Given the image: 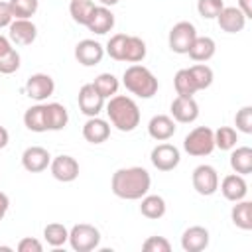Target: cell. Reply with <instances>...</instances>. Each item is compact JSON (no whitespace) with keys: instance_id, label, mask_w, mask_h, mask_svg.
Returning <instances> with one entry per match:
<instances>
[{"instance_id":"cell-1","label":"cell","mask_w":252,"mask_h":252,"mask_svg":"<svg viewBox=\"0 0 252 252\" xmlns=\"http://www.w3.org/2000/svg\"><path fill=\"white\" fill-rule=\"evenodd\" d=\"M152 185V177L148 169L144 167H120L112 173L110 179V189L116 197L126 199V201H138L142 199Z\"/></svg>"},{"instance_id":"cell-2","label":"cell","mask_w":252,"mask_h":252,"mask_svg":"<svg viewBox=\"0 0 252 252\" xmlns=\"http://www.w3.org/2000/svg\"><path fill=\"white\" fill-rule=\"evenodd\" d=\"M106 114L112 126L120 132H132L140 124V108L134 98L126 94H114L106 102Z\"/></svg>"},{"instance_id":"cell-3","label":"cell","mask_w":252,"mask_h":252,"mask_svg":"<svg viewBox=\"0 0 252 252\" xmlns=\"http://www.w3.org/2000/svg\"><path fill=\"white\" fill-rule=\"evenodd\" d=\"M122 83H124L126 91H130L132 94H136V96H140V98H152V96L158 93V87H159L156 75H154L148 67L138 65V63L130 65V67L124 71Z\"/></svg>"},{"instance_id":"cell-4","label":"cell","mask_w":252,"mask_h":252,"mask_svg":"<svg viewBox=\"0 0 252 252\" xmlns=\"http://www.w3.org/2000/svg\"><path fill=\"white\" fill-rule=\"evenodd\" d=\"M183 150L193 158L209 156L215 150V130H211L209 126L193 128L183 140Z\"/></svg>"},{"instance_id":"cell-5","label":"cell","mask_w":252,"mask_h":252,"mask_svg":"<svg viewBox=\"0 0 252 252\" xmlns=\"http://www.w3.org/2000/svg\"><path fill=\"white\" fill-rule=\"evenodd\" d=\"M67 242L71 244V248L75 252H91L98 246L100 232L93 224L79 222V224H73V228L69 230V240Z\"/></svg>"},{"instance_id":"cell-6","label":"cell","mask_w":252,"mask_h":252,"mask_svg":"<svg viewBox=\"0 0 252 252\" xmlns=\"http://www.w3.org/2000/svg\"><path fill=\"white\" fill-rule=\"evenodd\" d=\"M195 37H197L195 26H193L191 22H185V20H183V22H177V24L169 30L167 43H169V49H171L173 53L183 55V53L189 51V47H191V43H193Z\"/></svg>"},{"instance_id":"cell-7","label":"cell","mask_w":252,"mask_h":252,"mask_svg":"<svg viewBox=\"0 0 252 252\" xmlns=\"http://www.w3.org/2000/svg\"><path fill=\"white\" fill-rule=\"evenodd\" d=\"M191 181H193V189L203 195V197H211L217 193L219 189V173L213 165L209 163H201L193 169V175H191Z\"/></svg>"},{"instance_id":"cell-8","label":"cell","mask_w":252,"mask_h":252,"mask_svg":"<svg viewBox=\"0 0 252 252\" xmlns=\"http://www.w3.org/2000/svg\"><path fill=\"white\" fill-rule=\"evenodd\" d=\"M152 165L159 171H171L179 165L181 154L173 144H158L150 154Z\"/></svg>"},{"instance_id":"cell-9","label":"cell","mask_w":252,"mask_h":252,"mask_svg":"<svg viewBox=\"0 0 252 252\" xmlns=\"http://www.w3.org/2000/svg\"><path fill=\"white\" fill-rule=\"evenodd\" d=\"M53 91H55V81L47 73H33L26 81V94L37 102H43L45 98H49Z\"/></svg>"},{"instance_id":"cell-10","label":"cell","mask_w":252,"mask_h":252,"mask_svg":"<svg viewBox=\"0 0 252 252\" xmlns=\"http://www.w3.org/2000/svg\"><path fill=\"white\" fill-rule=\"evenodd\" d=\"M49 169H51V175L61 183H71L79 177V161L67 154L53 158L49 163Z\"/></svg>"},{"instance_id":"cell-11","label":"cell","mask_w":252,"mask_h":252,"mask_svg":"<svg viewBox=\"0 0 252 252\" xmlns=\"http://www.w3.org/2000/svg\"><path fill=\"white\" fill-rule=\"evenodd\" d=\"M37 37V28L32 20L24 18H14L12 24L8 26V39L16 45H30Z\"/></svg>"},{"instance_id":"cell-12","label":"cell","mask_w":252,"mask_h":252,"mask_svg":"<svg viewBox=\"0 0 252 252\" xmlns=\"http://www.w3.org/2000/svg\"><path fill=\"white\" fill-rule=\"evenodd\" d=\"M77 102H79V110L89 118L91 116H98V112L104 106V98L98 94V91L93 87V83H87V85H83L79 89Z\"/></svg>"},{"instance_id":"cell-13","label":"cell","mask_w":252,"mask_h":252,"mask_svg":"<svg viewBox=\"0 0 252 252\" xmlns=\"http://www.w3.org/2000/svg\"><path fill=\"white\" fill-rule=\"evenodd\" d=\"M171 118L175 122H181V124H189V122H195L199 118V104L193 96H175L171 100Z\"/></svg>"},{"instance_id":"cell-14","label":"cell","mask_w":252,"mask_h":252,"mask_svg":"<svg viewBox=\"0 0 252 252\" xmlns=\"http://www.w3.org/2000/svg\"><path fill=\"white\" fill-rule=\"evenodd\" d=\"M102 57H104V47L94 39H81L75 45V59L85 67L98 65Z\"/></svg>"},{"instance_id":"cell-15","label":"cell","mask_w":252,"mask_h":252,"mask_svg":"<svg viewBox=\"0 0 252 252\" xmlns=\"http://www.w3.org/2000/svg\"><path fill=\"white\" fill-rule=\"evenodd\" d=\"M51 163V156L45 148L41 146H30L24 150L22 154V165L26 171L30 173H39V171H45Z\"/></svg>"},{"instance_id":"cell-16","label":"cell","mask_w":252,"mask_h":252,"mask_svg":"<svg viewBox=\"0 0 252 252\" xmlns=\"http://www.w3.org/2000/svg\"><path fill=\"white\" fill-rule=\"evenodd\" d=\"M209 246V230L201 224L189 226L181 234V248L185 252H201Z\"/></svg>"},{"instance_id":"cell-17","label":"cell","mask_w":252,"mask_h":252,"mask_svg":"<svg viewBox=\"0 0 252 252\" xmlns=\"http://www.w3.org/2000/svg\"><path fill=\"white\" fill-rule=\"evenodd\" d=\"M219 28L226 33H238L246 26V16L238 10V6H224L217 16Z\"/></svg>"},{"instance_id":"cell-18","label":"cell","mask_w":252,"mask_h":252,"mask_svg":"<svg viewBox=\"0 0 252 252\" xmlns=\"http://www.w3.org/2000/svg\"><path fill=\"white\" fill-rule=\"evenodd\" d=\"M220 193H222V197L226 201H232V203L244 199L246 193H248V183H246L244 175L230 173V175L222 177V181H220Z\"/></svg>"},{"instance_id":"cell-19","label":"cell","mask_w":252,"mask_h":252,"mask_svg":"<svg viewBox=\"0 0 252 252\" xmlns=\"http://www.w3.org/2000/svg\"><path fill=\"white\" fill-rule=\"evenodd\" d=\"M177 126H175V120L167 114H156L152 116V120L148 122V134L158 140V142H165L169 140L173 134H175Z\"/></svg>"},{"instance_id":"cell-20","label":"cell","mask_w":252,"mask_h":252,"mask_svg":"<svg viewBox=\"0 0 252 252\" xmlns=\"http://www.w3.org/2000/svg\"><path fill=\"white\" fill-rule=\"evenodd\" d=\"M110 136V124L98 116H91L83 124V138L91 144H102Z\"/></svg>"},{"instance_id":"cell-21","label":"cell","mask_w":252,"mask_h":252,"mask_svg":"<svg viewBox=\"0 0 252 252\" xmlns=\"http://www.w3.org/2000/svg\"><path fill=\"white\" fill-rule=\"evenodd\" d=\"M87 28H89L93 33H98V35L108 33V32L114 28V14H112L110 8H106V6H94Z\"/></svg>"},{"instance_id":"cell-22","label":"cell","mask_w":252,"mask_h":252,"mask_svg":"<svg viewBox=\"0 0 252 252\" xmlns=\"http://www.w3.org/2000/svg\"><path fill=\"white\" fill-rule=\"evenodd\" d=\"M217 51V43L213 37L209 35H197L187 51V55L193 59V61H209Z\"/></svg>"},{"instance_id":"cell-23","label":"cell","mask_w":252,"mask_h":252,"mask_svg":"<svg viewBox=\"0 0 252 252\" xmlns=\"http://www.w3.org/2000/svg\"><path fill=\"white\" fill-rule=\"evenodd\" d=\"M69 122V112L61 102H47L45 104V124L47 130H63Z\"/></svg>"},{"instance_id":"cell-24","label":"cell","mask_w":252,"mask_h":252,"mask_svg":"<svg viewBox=\"0 0 252 252\" xmlns=\"http://www.w3.org/2000/svg\"><path fill=\"white\" fill-rule=\"evenodd\" d=\"M230 220L240 230H252V203L250 201H236L230 211Z\"/></svg>"},{"instance_id":"cell-25","label":"cell","mask_w":252,"mask_h":252,"mask_svg":"<svg viewBox=\"0 0 252 252\" xmlns=\"http://www.w3.org/2000/svg\"><path fill=\"white\" fill-rule=\"evenodd\" d=\"M230 167L234 173H240V175L252 173V148H248V146H240L236 150L232 148Z\"/></svg>"},{"instance_id":"cell-26","label":"cell","mask_w":252,"mask_h":252,"mask_svg":"<svg viewBox=\"0 0 252 252\" xmlns=\"http://www.w3.org/2000/svg\"><path fill=\"white\" fill-rule=\"evenodd\" d=\"M167 211V205H165V199L161 195H144L142 197V203H140V213L146 217V219H161Z\"/></svg>"},{"instance_id":"cell-27","label":"cell","mask_w":252,"mask_h":252,"mask_svg":"<svg viewBox=\"0 0 252 252\" xmlns=\"http://www.w3.org/2000/svg\"><path fill=\"white\" fill-rule=\"evenodd\" d=\"M24 124L32 132H47L45 124V104H33L24 112Z\"/></svg>"},{"instance_id":"cell-28","label":"cell","mask_w":252,"mask_h":252,"mask_svg":"<svg viewBox=\"0 0 252 252\" xmlns=\"http://www.w3.org/2000/svg\"><path fill=\"white\" fill-rule=\"evenodd\" d=\"M146 51H148V49H146V43H144L142 37H138V35H128L122 61H128V63H140V61H144Z\"/></svg>"},{"instance_id":"cell-29","label":"cell","mask_w":252,"mask_h":252,"mask_svg":"<svg viewBox=\"0 0 252 252\" xmlns=\"http://www.w3.org/2000/svg\"><path fill=\"white\" fill-rule=\"evenodd\" d=\"M43 238H45V242L49 246L59 248L69 240V228L65 224H61V222H49L43 228Z\"/></svg>"},{"instance_id":"cell-30","label":"cell","mask_w":252,"mask_h":252,"mask_svg":"<svg viewBox=\"0 0 252 252\" xmlns=\"http://www.w3.org/2000/svg\"><path fill=\"white\" fill-rule=\"evenodd\" d=\"M93 10H94V2L93 0H71V4H69V14H71L73 22H77L79 26H87L89 24Z\"/></svg>"},{"instance_id":"cell-31","label":"cell","mask_w":252,"mask_h":252,"mask_svg":"<svg viewBox=\"0 0 252 252\" xmlns=\"http://www.w3.org/2000/svg\"><path fill=\"white\" fill-rule=\"evenodd\" d=\"M173 85H175V91L179 96H193L199 91L189 69H179L173 77Z\"/></svg>"},{"instance_id":"cell-32","label":"cell","mask_w":252,"mask_h":252,"mask_svg":"<svg viewBox=\"0 0 252 252\" xmlns=\"http://www.w3.org/2000/svg\"><path fill=\"white\" fill-rule=\"evenodd\" d=\"M93 87L98 91V94H100L102 98H110V96H114V94L118 93L120 83H118V79H116L112 73H100V75L93 81Z\"/></svg>"},{"instance_id":"cell-33","label":"cell","mask_w":252,"mask_h":252,"mask_svg":"<svg viewBox=\"0 0 252 252\" xmlns=\"http://www.w3.org/2000/svg\"><path fill=\"white\" fill-rule=\"evenodd\" d=\"M8 4L12 10V16L24 18V20H32V16L39 8V0H8Z\"/></svg>"},{"instance_id":"cell-34","label":"cell","mask_w":252,"mask_h":252,"mask_svg":"<svg viewBox=\"0 0 252 252\" xmlns=\"http://www.w3.org/2000/svg\"><path fill=\"white\" fill-rule=\"evenodd\" d=\"M189 71H191V75H193L195 85H197L199 91H205V89H209V87L213 85L215 75H213V69H211L209 65H205V63H197V65L189 67Z\"/></svg>"},{"instance_id":"cell-35","label":"cell","mask_w":252,"mask_h":252,"mask_svg":"<svg viewBox=\"0 0 252 252\" xmlns=\"http://www.w3.org/2000/svg\"><path fill=\"white\" fill-rule=\"evenodd\" d=\"M238 142V134L234 128L230 126H220L219 130H215V148L219 150H232Z\"/></svg>"},{"instance_id":"cell-36","label":"cell","mask_w":252,"mask_h":252,"mask_svg":"<svg viewBox=\"0 0 252 252\" xmlns=\"http://www.w3.org/2000/svg\"><path fill=\"white\" fill-rule=\"evenodd\" d=\"M126 39H128L126 33H114V35L106 41L104 53H108V55H110L112 59H116V61H122V57H124V47H126Z\"/></svg>"},{"instance_id":"cell-37","label":"cell","mask_w":252,"mask_h":252,"mask_svg":"<svg viewBox=\"0 0 252 252\" xmlns=\"http://www.w3.org/2000/svg\"><path fill=\"white\" fill-rule=\"evenodd\" d=\"M222 8H224V2L222 0H197V12L205 20L217 18Z\"/></svg>"},{"instance_id":"cell-38","label":"cell","mask_w":252,"mask_h":252,"mask_svg":"<svg viewBox=\"0 0 252 252\" xmlns=\"http://www.w3.org/2000/svg\"><path fill=\"white\" fill-rule=\"evenodd\" d=\"M20 69V53L12 47L8 53L0 55V73L2 75H12Z\"/></svg>"},{"instance_id":"cell-39","label":"cell","mask_w":252,"mask_h":252,"mask_svg":"<svg viewBox=\"0 0 252 252\" xmlns=\"http://www.w3.org/2000/svg\"><path fill=\"white\" fill-rule=\"evenodd\" d=\"M236 130L244 134H252V106H242L234 116Z\"/></svg>"},{"instance_id":"cell-40","label":"cell","mask_w":252,"mask_h":252,"mask_svg":"<svg viewBox=\"0 0 252 252\" xmlns=\"http://www.w3.org/2000/svg\"><path fill=\"white\" fill-rule=\"evenodd\" d=\"M142 250L144 252H169L171 244H169V240L165 236H150V238L144 240Z\"/></svg>"},{"instance_id":"cell-41","label":"cell","mask_w":252,"mask_h":252,"mask_svg":"<svg viewBox=\"0 0 252 252\" xmlns=\"http://www.w3.org/2000/svg\"><path fill=\"white\" fill-rule=\"evenodd\" d=\"M41 250H43V244L37 238L26 236L18 242V252H41Z\"/></svg>"},{"instance_id":"cell-42","label":"cell","mask_w":252,"mask_h":252,"mask_svg":"<svg viewBox=\"0 0 252 252\" xmlns=\"http://www.w3.org/2000/svg\"><path fill=\"white\" fill-rule=\"evenodd\" d=\"M14 16H12V10H10V4L0 0V28H8L12 24Z\"/></svg>"},{"instance_id":"cell-43","label":"cell","mask_w":252,"mask_h":252,"mask_svg":"<svg viewBox=\"0 0 252 252\" xmlns=\"http://www.w3.org/2000/svg\"><path fill=\"white\" fill-rule=\"evenodd\" d=\"M238 10L248 18H252V0H238Z\"/></svg>"},{"instance_id":"cell-44","label":"cell","mask_w":252,"mask_h":252,"mask_svg":"<svg viewBox=\"0 0 252 252\" xmlns=\"http://www.w3.org/2000/svg\"><path fill=\"white\" fill-rule=\"evenodd\" d=\"M8 209H10V199H8V195H6V193H2V191H0V220L6 217Z\"/></svg>"},{"instance_id":"cell-45","label":"cell","mask_w":252,"mask_h":252,"mask_svg":"<svg viewBox=\"0 0 252 252\" xmlns=\"http://www.w3.org/2000/svg\"><path fill=\"white\" fill-rule=\"evenodd\" d=\"M10 49H12V41H10L6 35H0V55L8 53Z\"/></svg>"},{"instance_id":"cell-46","label":"cell","mask_w":252,"mask_h":252,"mask_svg":"<svg viewBox=\"0 0 252 252\" xmlns=\"http://www.w3.org/2000/svg\"><path fill=\"white\" fill-rule=\"evenodd\" d=\"M8 140H10V134H8V130H6L4 126H0V150L8 146Z\"/></svg>"},{"instance_id":"cell-47","label":"cell","mask_w":252,"mask_h":252,"mask_svg":"<svg viewBox=\"0 0 252 252\" xmlns=\"http://www.w3.org/2000/svg\"><path fill=\"white\" fill-rule=\"evenodd\" d=\"M98 2H100L102 6H106V8H108V6H114V4H118L120 0H98Z\"/></svg>"},{"instance_id":"cell-48","label":"cell","mask_w":252,"mask_h":252,"mask_svg":"<svg viewBox=\"0 0 252 252\" xmlns=\"http://www.w3.org/2000/svg\"><path fill=\"white\" fill-rule=\"evenodd\" d=\"M0 252H12V248L10 246H0Z\"/></svg>"}]
</instances>
